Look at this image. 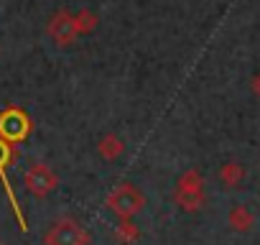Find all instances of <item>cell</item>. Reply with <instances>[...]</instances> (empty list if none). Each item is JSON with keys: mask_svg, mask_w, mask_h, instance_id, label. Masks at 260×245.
<instances>
[{"mask_svg": "<svg viewBox=\"0 0 260 245\" xmlns=\"http://www.w3.org/2000/svg\"><path fill=\"white\" fill-rule=\"evenodd\" d=\"M105 207L117 217V220H133L143 207H146V197L138 187H133L130 181L117 184L107 197H105Z\"/></svg>", "mask_w": 260, "mask_h": 245, "instance_id": "cell-1", "label": "cell"}, {"mask_svg": "<svg viewBox=\"0 0 260 245\" xmlns=\"http://www.w3.org/2000/svg\"><path fill=\"white\" fill-rule=\"evenodd\" d=\"M204 179L197 169H189L179 176L176 187H174V204L181 212H197L204 204Z\"/></svg>", "mask_w": 260, "mask_h": 245, "instance_id": "cell-2", "label": "cell"}, {"mask_svg": "<svg viewBox=\"0 0 260 245\" xmlns=\"http://www.w3.org/2000/svg\"><path fill=\"white\" fill-rule=\"evenodd\" d=\"M89 230L74 217H59L44 232V245H89Z\"/></svg>", "mask_w": 260, "mask_h": 245, "instance_id": "cell-3", "label": "cell"}, {"mask_svg": "<svg viewBox=\"0 0 260 245\" xmlns=\"http://www.w3.org/2000/svg\"><path fill=\"white\" fill-rule=\"evenodd\" d=\"M34 131V120L28 117L26 110L11 105L6 110H0V138H6L8 143L18 146L23 143Z\"/></svg>", "mask_w": 260, "mask_h": 245, "instance_id": "cell-4", "label": "cell"}, {"mask_svg": "<svg viewBox=\"0 0 260 245\" xmlns=\"http://www.w3.org/2000/svg\"><path fill=\"white\" fill-rule=\"evenodd\" d=\"M16 156H18L16 146L8 143L6 138H0V181H3V189H6V194H8V199H11V207H13V215H16V220H18V227L26 232V230H28V222H26V217H23L21 202H18V197H16V192H13V187H11V179H8V166L16 161Z\"/></svg>", "mask_w": 260, "mask_h": 245, "instance_id": "cell-5", "label": "cell"}, {"mask_svg": "<svg viewBox=\"0 0 260 245\" xmlns=\"http://www.w3.org/2000/svg\"><path fill=\"white\" fill-rule=\"evenodd\" d=\"M23 184H26V189L34 194V197H39V199H44V197H49L56 187H59V176L51 171V166H46L44 161H34L28 169H26V174H23Z\"/></svg>", "mask_w": 260, "mask_h": 245, "instance_id": "cell-6", "label": "cell"}, {"mask_svg": "<svg viewBox=\"0 0 260 245\" xmlns=\"http://www.w3.org/2000/svg\"><path fill=\"white\" fill-rule=\"evenodd\" d=\"M46 34H49V39L56 44V46H61V49H67V46H72L74 41H77V26H74V16L69 13V11H59V13H54L51 16V21H49V26H46Z\"/></svg>", "mask_w": 260, "mask_h": 245, "instance_id": "cell-7", "label": "cell"}, {"mask_svg": "<svg viewBox=\"0 0 260 245\" xmlns=\"http://www.w3.org/2000/svg\"><path fill=\"white\" fill-rule=\"evenodd\" d=\"M122 151H125V143H122V138L117 133H105L97 141V154L105 161H117L122 156Z\"/></svg>", "mask_w": 260, "mask_h": 245, "instance_id": "cell-8", "label": "cell"}, {"mask_svg": "<svg viewBox=\"0 0 260 245\" xmlns=\"http://www.w3.org/2000/svg\"><path fill=\"white\" fill-rule=\"evenodd\" d=\"M112 237L120 245H136L141 240V227L133 220H117V227L112 230Z\"/></svg>", "mask_w": 260, "mask_h": 245, "instance_id": "cell-9", "label": "cell"}, {"mask_svg": "<svg viewBox=\"0 0 260 245\" xmlns=\"http://www.w3.org/2000/svg\"><path fill=\"white\" fill-rule=\"evenodd\" d=\"M242 179H245V166L237 164V161H230V164H224L219 169V181L227 189H237L242 184Z\"/></svg>", "mask_w": 260, "mask_h": 245, "instance_id": "cell-10", "label": "cell"}, {"mask_svg": "<svg viewBox=\"0 0 260 245\" xmlns=\"http://www.w3.org/2000/svg\"><path fill=\"white\" fill-rule=\"evenodd\" d=\"M227 222H230L232 230H237V232H247V230L252 227V212H250L245 204H237V207L230 209Z\"/></svg>", "mask_w": 260, "mask_h": 245, "instance_id": "cell-11", "label": "cell"}, {"mask_svg": "<svg viewBox=\"0 0 260 245\" xmlns=\"http://www.w3.org/2000/svg\"><path fill=\"white\" fill-rule=\"evenodd\" d=\"M97 23H100V18H97L92 11H79V13L74 16V26H77V34H79V36L92 34V31L97 28Z\"/></svg>", "mask_w": 260, "mask_h": 245, "instance_id": "cell-12", "label": "cell"}, {"mask_svg": "<svg viewBox=\"0 0 260 245\" xmlns=\"http://www.w3.org/2000/svg\"><path fill=\"white\" fill-rule=\"evenodd\" d=\"M252 92H255V95L260 97V74H257V77L252 79Z\"/></svg>", "mask_w": 260, "mask_h": 245, "instance_id": "cell-13", "label": "cell"}]
</instances>
